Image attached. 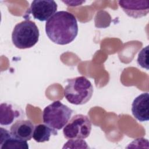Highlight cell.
Listing matches in <instances>:
<instances>
[{
    "label": "cell",
    "mask_w": 149,
    "mask_h": 149,
    "mask_svg": "<svg viewBox=\"0 0 149 149\" xmlns=\"http://www.w3.org/2000/svg\"><path fill=\"white\" fill-rule=\"evenodd\" d=\"M45 32L53 42L58 45L68 44L78 34L76 17L67 11L57 12L46 22Z\"/></svg>",
    "instance_id": "obj_1"
},
{
    "label": "cell",
    "mask_w": 149,
    "mask_h": 149,
    "mask_svg": "<svg viewBox=\"0 0 149 149\" xmlns=\"http://www.w3.org/2000/svg\"><path fill=\"white\" fill-rule=\"evenodd\" d=\"M64 87V96L72 104L83 105L90 101L93 93V86L84 76H79L66 80Z\"/></svg>",
    "instance_id": "obj_2"
},
{
    "label": "cell",
    "mask_w": 149,
    "mask_h": 149,
    "mask_svg": "<svg viewBox=\"0 0 149 149\" xmlns=\"http://www.w3.org/2000/svg\"><path fill=\"white\" fill-rule=\"evenodd\" d=\"M39 36V30L36 23L27 19L15 25L12 40L16 48L26 49L34 46L38 41Z\"/></svg>",
    "instance_id": "obj_3"
},
{
    "label": "cell",
    "mask_w": 149,
    "mask_h": 149,
    "mask_svg": "<svg viewBox=\"0 0 149 149\" xmlns=\"http://www.w3.org/2000/svg\"><path fill=\"white\" fill-rule=\"evenodd\" d=\"M73 111L60 101H55L43 110V122L56 130L62 129L69 120Z\"/></svg>",
    "instance_id": "obj_4"
},
{
    "label": "cell",
    "mask_w": 149,
    "mask_h": 149,
    "mask_svg": "<svg viewBox=\"0 0 149 149\" xmlns=\"http://www.w3.org/2000/svg\"><path fill=\"white\" fill-rule=\"evenodd\" d=\"M91 130L89 118L83 114L73 116L64 126L63 133L67 139H84L88 137Z\"/></svg>",
    "instance_id": "obj_5"
},
{
    "label": "cell",
    "mask_w": 149,
    "mask_h": 149,
    "mask_svg": "<svg viewBox=\"0 0 149 149\" xmlns=\"http://www.w3.org/2000/svg\"><path fill=\"white\" fill-rule=\"evenodd\" d=\"M57 7L56 3L52 0H34L23 17L27 19L31 14L35 19L47 21L56 13Z\"/></svg>",
    "instance_id": "obj_6"
},
{
    "label": "cell",
    "mask_w": 149,
    "mask_h": 149,
    "mask_svg": "<svg viewBox=\"0 0 149 149\" xmlns=\"http://www.w3.org/2000/svg\"><path fill=\"white\" fill-rule=\"evenodd\" d=\"M118 3L127 16L135 19L145 16L149 12L148 1H119Z\"/></svg>",
    "instance_id": "obj_7"
},
{
    "label": "cell",
    "mask_w": 149,
    "mask_h": 149,
    "mask_svg": "<svg viewBox=\"0 0 149 149\" xmlns=\"http://www.w3.org/2000/svg\"><path fill=\"white\" fill-rule=\"evenodd\" d=\"M148 93H144L137 96L132 104V112L134 117L140 122L148 121L149 119Z\"/></svg>",
    "instance_id": "obj_8"
},
{
    "label": "cell",
    "mask_w": 149,
    "mask_h": 149,
    "mask_svg": "<svg viewBox=\"0 0 149 149\" xmlns=\"http://www.w3.org/2000/svg\"><path fill=\"white\" fill-rule=\"evenodd\" d=\"M34 127V124L29 120L20 119L11 126L10 132L13 137L27 141L33 137Z\"/></svg>",
    "instance_id": "obj_9"
},
{
    "label": "cell",
    "mask_w": 149,
    "mask_h": 149,
    "mask_svg": "<svg viewBox=\"0 0 149 149\" xmlns=\"http://www.w3.org/2000/svg\"><path fill=\"white\" fill-rule=\"evenodd\" d=\"M0 148L1 149H28L29 146L26 141L13 137L10 132L1 127Z\"/></svg>",
    "instance_id": "obj_10"
},
{
    "label": "cell",
    "mask_w": 149,
    "mask_h": 149,
    "mask_svg": "<svg viewBox=\"0 0 149 149\" xmlns=\"http://www.w3.org/2000/svg\"><path fill=\"white\" fill-rule=\"evenodd\" d=\"M20 115L19 111L15 108L12 105L2 103L0 105V123L1 125H10Z\"/></svg>",
    "instance_id": "obj_11"
},
{
    "label": "cell",
    "mask_w": 149,
    "mask_h": 149,
    "mask_svg": "<svg viewBox=\"0 0 149 149\" xmlns=\"http://www.w3.org/2000/svg\"><path fill=\"white\" fill-rule=\"evenodd\" d=\"M57 134L56 129L46 124H38L34 127L33 138L37 143H43L49 141L52 135L56 136Z\"/></svg>",
    "instance_id": "obj_12"
},
{
    "label": "cell",
    "mask_w": 149,
    "mask_h": 149,
    "mask_svg": "<svg viewBox=\"0 0 149 149\" xmlns=\"http://www.w3.org/2000/svg\"><path fill=\"white\" fill-rule=\"evenodd\" d=\"M148 46L144 48L139 52L137 58V63L139 66L146 69H148Z\"/></svg>",
    "instance_id": "obj_13"
}]
</instances>
